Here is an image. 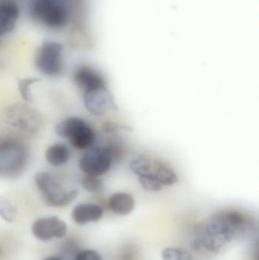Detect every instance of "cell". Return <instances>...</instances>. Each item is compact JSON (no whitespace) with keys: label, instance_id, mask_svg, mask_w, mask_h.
Here are the masks:
<instances>
[{"label":"cell","instance_id":"6da1fadb","mask_svg":"<svg viewBox=\"0 0 259 260\" xmlns=\"http://www.w3.org/2000/svg\"><path fill=\"white\" fill-rule=\"evenodd\" d=\"M248 221L238 212H224L210 218L201 228L198 245L212 253H217L236 237L245 232Z\"/></svg>","mask_w":259,"mask_h":260},{"label":"cell","instance_id":"7a4b0ae2","mask_svg":"<svg viewBox=\"0 0 259 260\" xmlns=\"http://www.w3.org/2000/svg\"><path fill=\"white\" fill-rule=\"evenodd\" d=\"M28 13L33 21L51 30L63 29L71 18L66 0H30Z\"/></svg>","mask_w":259,"mask_h":260},{"label":"cell","instance_id":"3957f363","mask_svg":"<svg viewBox=\"0 0 259 260\" xmlns=\"http://www.w3.org/2000/svg\"><path fill=\"white\" fill-rule=\"evenodd\" d=\"M28 161L24 144L11 137H0V177L15 178L24 172Z\"/></svg>","mask_w":259,"mask_h":260},{"label":"cell","instance_id":"277c9868","mask_svg":"<svg viewBox=\"0 0 259 260\" xmlns=\"http://www.w3.org/2000/svg\"><path fill=\"white\" fill-rule=\"evenodd\" d=\"M34 182L44 203L51 207L68 206L79 195L77 189L64 187L54 175L47 171L36 173Z\"/></svg>","mask_w":259,"mask_h":260},{"label":"cell","instance_id":"5b68a950","mask_svg":"<svg viewBox=\"0 0 259 260\" xmlns=\"http://www.w3.org/2000/svg\"><path fill=\"white\" fill-rule=\"evenodd\" d=\"M64 51L65 48L61 43L44 41L35 53L34 65L36 70L47 77H60L65 69Z\"/></svg>","mask_w":259,"mask_h":260},{"label":"cell","instance_id":"8992f818","mask_svg":"<svg viewBox=\"0 0 259 260\" xmlns=\"http://www.w3.org/2000/svg\"><path fill=\"white\" fill-rule=\"evenodd\" d=\"M56 133L60 137L68 139L76 149H89L95 142V132L80 117H68L59 122L56 125Z\"/></svg>","mask_w":259,"mask_h":260},{"label":"cell","instance_id":"52a82bcc","mask_svg":"<svg viewBox=\"0 0 259 260\" xmlns=\"http://www.w3.org/2000/svg\"><path fill=\"white\" fill-rule=\"evenodd\" d=\"M113 160L114 157L108 147L92 148L79 159V166L86 175L99 177L109 171Z\"/></svg>","mask_w":259,"mask_h":260},{"label":"cell","instance_id":"ba28073f","mask_svg":"<svg viewBox=\"0 0 259 260\" xmlns=\"http://www.w3.org/2000/svg\"><path fill=\"white\" fill-rule=\"evenodd\" d=\"M66 223L56 216L38 218L32 224L31 232L38 241L47 242L53 239H62L66 235Z\"/></svg>","mask_w":259,"mask_h":260},{"label":"cell","instance_id":"9c48e42d","mask_svg":"<svg viewBox=\"0 0 259 260\" xmlns=\"http://www.w3.org/2000/svg\"><path fill=\"white\" fill-rule=\"evenodd\" d=\"M83 101L87 111L93 115H103L110 110L117 109L114 96L106 87L84 92Z\"/></svg>","mask_w":259,"mask_h":260},{"label":"cell","instance_id":"30bf717a","mask_svg":"<svg viewBox=\"0 0 259 260\" xmlns=\"http://www.w3.org/2000/svg\"><path fill=\"white\" fill-rule=\"evenodd\" d=\"M24 106L18 105L12 108L9 112V119L12 126L23 131L33 133L38 129L39 120L35 111Z\"/></svg>","mask_w":259,"mask_h":260},{"label":"cell","instance_id":"8fae6325","mask_svg":"<svg viewBox=\"0 0 259 260\" xmlns=\"http://www.w3.org/2000/svg\"><path fill=\"white\" fill-rule=\"evenodd\" d=\"M20 17V7L16 0H0V37L15 30Z\"/></svg>","mask_w":259,"mask_h":260},{"label":"cell","instance_id":"7c38bea8","mask_svg":"<svg viewBox=\"0 0 259 260\" xmlns=\"http://www.w3.org/2000/svg\"><path fill=\"white\" fill-rule=\"evenodd\" d=\"M74 80L84 92L106 87L104 79L100 73L88 66H82L76 70Z\"/></svg>","mask_w":259,"mask_h":260},{"label":"cell","instance_id":"4fadbf2b","mask_svg":"<svg viewBox=\"0 0 259 260\" xmlns=\"http://www.w3.org/2000/svg\"><path fill=\"white\" fill-rule=\"evenodd\" d=\"M103 209L94 203H81L71 211V218L79 225L97 222L103 218Z\"/></svg>","mask_w":259,"mask_h":260},{"label":"cell","instance_id":"5bb4252c","mask_svg":"<svg viewBox=\"0 0 259 260\" xmlns=\"http://www.w3.org/2000/svg\"><path fill=\"white\" fill-rule=\"evenodd\" d=\"M108 206L109 209L117 215H129L135 209V199L127 192H115L109 197Z\"/></svg>","mask_w":259,"mask_h":260},{"label":"cell","instance_id":"9a60e30c","mask_svg":"<svg viewBox=\"0 0 259 260\" xmlns=\"http://www.w3.org/2000/svg\"><path fill=\"white\" fill-rule=\"evenodd\" d=\"M69 148L63 143L53 144L45 152V158L52 166L59 168L68 163L70 159Z\"/></svg>","mask_w":259,"mask_h":260},{"label":"cell","instance_id":"2e32d148","mask_svg":"<svg viewBox=\"0 0 259 260\" xmlns=\"http://www.w3.org/2000/svg\"><path fill=\"white\" fill-rule=\"evenodd\" d=\"M156 162H153L146 157H139L131 162V171L138 177H150L155 174Z\"/></svg>","mask_w":259,"mask_h":260},{"label":"cell","instance_id":"e0dca14e","mask_svg":"<svg viewBox=\"0 0 259 260\" xmlns=\"http://www.w3.org/2000/svg\"><path fill=\"white\" fill-rule=\"evenodd\" d=\"M154 177L164 186H173L178 182V177L175 171L170 167L161 163H157Z\"/></svg>","mask_w":259,"mask_h":260},{"label":"cell","instance_id":"ac0fdd59","mask_svg":"<svg viewBox=\"0 0 259 260\" xmlns=\"http://www.w3.org/2000/svg\"><path fill=\"white\" fill-rule=\"evenodd\" d=\"M18 210L9 199L0 196V218L6 222L12 223L16 220Z\"/></svg>","mask_w":259,"mask_h":260},{"label":"cell","instance_id":"d6986e66","mask_svg":"<svg viewBox=\"0 0 259 260\" xmlns=\"http://www.w3.org/2000/svg\"><path fill=\"white\" fill-rule=\"evenodd\" d=\"M163 260H193L189 252L176 247H168L162 252Z\"/></svg>","mask_w":259,"mask_h":260},{"label":"cell","instance_id":"ffe728a7","mask_svg":"<svg viewBox=\"0 0 259 260\" xmlns=\"http://www.w3.org/2000/svg\"><path fill=\"white\" fill-rule=\"evenodd\" d=\"M82 186L85 190L93 193L101 192L103 189V183L100 179L86 174L82 177Z\"/></svg>","mask_w":259,"mask_h":260},{"label":"cell","instance_id":"44dd1931","mask_svg":"<svg viewBox=\"0 0 259 260\" xmlns=\"http://www.w3.org/2000/svg\"><path fill=\"white\" fill-rule=\"evenodd\" d=\"M39 82H41V79L35 77L26 78V79L18 80V90L21 93V97L25 102H31L32 94L30 93V86Z\"/></svg>","mask_w":259,"mask_h":260},{"label":"cell","instance_id":"7402d4cb","mask_svg":"<svg viewBox=\"0 0 259 260\" xmlns=\"http://www.w3.org/2000/svg\"><path fill=\"white\" fill-rule=\"evenodd\" d=\"M140 184L143 189L149 192H159L163 189V186L153 176L138 177Z\"/></svg>","mask_w":259,"mask_h":260},{"label":"cell","instance_id":"603a6c76","mask_svg":"<svg viewBox=\"0 0 259 260\" xmlns=\"http://www.w3.org/2000/svg\"><path fill=\"white\" fill-rule=\"evenodd\" d=\"M72 260H103V258L97 250L88 249L78 251L73 256Z\"/></svg>","mask_w":259,"mask_h":260},{"label":"cell","instance_id":"cb8c5ba5","mask_svg":"<svg viewBox=\"0 0 259 260\" xmlns=\"http://www.w3.org/2000/svg\"><path fill=\"white\" fill-rule=\"evenodd\" d=\"M43 260H63V259H62V258L59 257V256H47V257H46L45 259H44Z\"/></svg>","mask_w":259,"mask_h":260},{"label":"cell","instance_id":"d4e9b609","mask_svg":"<svg viewBox=\"0 0 259 260\" xmlns=\"http://www.w3.org/2000/svg\"><path fill=\"white\" fill-rule=\"evenodd\" d=\"M1 253H2V250H1V248H0V254H1Z\"/></svg>","mask_w":259,"mask_h":260},{"label":"cell","instance_id":"484cf974","mask_svg":"<svg viewBox=\"0 0 259 260\" xmlns=\"http://www.w3.org/2000/svg\"><path fill=\"white\" fill-rule=\"evenodd\" d=\"M0 45H1V39H0Z\"/></svg>","mask_w":259,"mask_h":260}]
</instances>
